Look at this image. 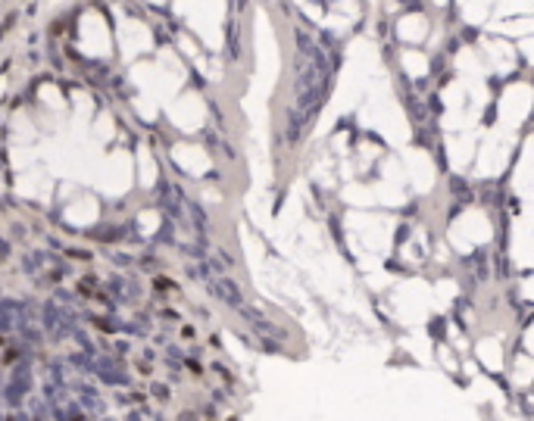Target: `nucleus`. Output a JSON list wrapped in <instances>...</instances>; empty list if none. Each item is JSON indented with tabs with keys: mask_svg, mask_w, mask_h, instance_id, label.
Here are the masks:
<instances>
[{
	"mask_svg": "<svg viewBox=\"0 0 534 421\" xmlns=\"http://www.w3.org/2000/svg\"><path fill=\"white\" fill-rule=\"evenodd\" d=\"M331 50L322 47L307 31H297V63H294V91L284 109V144L297 147L316 122L331 88Z\"/></svg>",
	"mask_w": 534,
	"mask_h": 421,
	"instance_id": "f257e3e1",
	"label": "nucleus"
},
{
	"mask_svg": "<svg viewBox=\"0 0 534 421\" xmlns=\"http://www.w3.org/2000/svg\"><path fill=\"white\" fill-rule=\"evenodd\" d=\"M203 284H206V290H209V293H213L219 303H225V306H228V309H235V312H238L241 306H247L244 290H241V287H238L232 278H228V275H209Z\"/></svg>",
	"mask_w": 534,
	"mask_h": 421,
	"instance_id": "f03ea898",
	"label": "nucleus"
}]
</instances>
